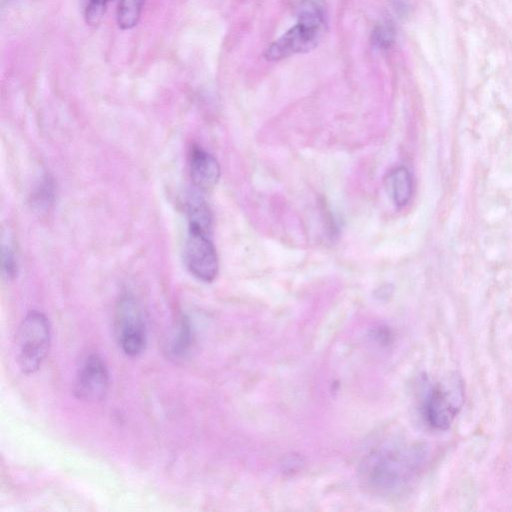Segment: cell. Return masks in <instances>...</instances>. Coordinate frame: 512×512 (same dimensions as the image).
<instances>
[{"instance_id":"cell-13","label":"cell","mask_w":512,"mask_h":512,"mask_svg":"<svg viewBox=\"0 0 512 512\" xmlns=\"http://www.w3.org/2000/svg\"><path fill=\"white\" fill-rule=\"evenodd\" d=\"M112 1L113 0H85L84 18L87 24L93 26L99 24Z\"/></svg>"},{"instance_id":"cell-5","label":"cell","mask_w":512,"mask_h":512,"mask_svg":"<svg viewBox=\"0 0 512 512\" xmlns=\"http://www.w3.org/2000/svg\"><path fill=\"white\" fill-rule=\"evenodd\" d=\"M115 331L126 355L137 356L145 348L146 330L139 305L133 296L122 295L115 310Z\"/></svg>"},{"instance_id":"cell-2","label":"cell","mask_w":512,"mask_h":512,"mask_svg":"<svg viewBox=\"0 0 512 512\" xmlns=\"http://www.w3.org/2000/svg\"><path fill=\"white\" fill-rule=\"evenodd\" d=\"M324 16L321 8L306 1L300 8L298 21L265 51V58L278 61L315 48L324 32Z\"/></svg>"},{"instance_id":"cell-14","label":"cell","mask_w":512,"mask_h":512,"mask_svg":"<svg viewBox=\"0 0 512 512\" xmlns=\"http://www.w3.org/2000/svg\"><path fill=\"white\" fill-rule=\"evenodd\" d=\"M393 38V29L388 25H380L373 32L372 41L379 48H387L392 43Z\"/></svg>"},{"instance_id":"cell-4","label":"cell","mask_w":512,"mask_h":512,"mask_svg":"<svg viewBox=\"0 0 512 512\" xmlns=\"http://www.w3.org/2000/svg\"><path fill=\"white\" fill-rule=\"evenodd\" d=\"M463 393L462 382L457 376L434 385L424 401V415L429 425L447 429L462 407Z\"/></svg>"},{"instance_id":"cell-3","label":"cell","mask_w":512,"mask_h":512,"mask_svg":"<svg viewBox=\"0 0 512 512\" xmlns=\"http://www.w3.org/2000/svg\"><path fill=\"white\" fill-rule=\"evenodd\" d=\"M49 346L48 319L39 311H30L15 336V357L20 370L25 374L36 372L47 356Z\"/></svg>"},{"instance_id":"cell-16","label":"cell","mask_w":512,"mask_h":512,"mask_svg":"<svg viewBox=\"0 0 512 512\" xmlns=\"http://www.w3.org/2000/svg\"><path fill=\"white\" fill-rule=\"evenodd\" d=\"M53 197V187L48 179H44V181L40 184V187L37 191V202L46 205L50 203V200Z\"/></svg>"},{"instance_id":"cell-6","label":"cell","mask_w":512,"mask_h":512,"mask_svg":"<svg viewBox=\"0 0 512 512\" xmlns=\"http://www.w3.org/2000/svg\"><path fill=\"white\" fill-rule=\"evenodd\" d=\"M184 261L190 273L203 282H212L219 270L215 246L209 233L188 229Z\"/></svg>"},{"instance_id":"cell-1","label":"cell","mask_w":512,"mask_h":512,"mask_svg":"<svg viewBox=\"0 0 512 512\" xmlns=\"http://www.w3.org/2000/svg\"><path fill=\"white\" fill-rule=\"evenodd\" d=\"M427 459L428 452L422 444L385 448L368 464L369 481L385 491L401 489L419 473Z\"/></svg>"},{"instance_id":"cell-9","label":"cell","mask_w":512,"mask_h":512,"mask_svg":"<svg viewBox=\"0 0 512 512\" xmlns=\"http://www.w3.org/2000/svg\"><path fill=\"white\" fill-rule=\"evenodd\" d=\"M387 187L394 204L399 208L406 206L413 193V181L409 170L404 166L392 169L387 177Z\"/></svg>"},{"instance_id":"cell-8","label":"cell","mask_w":512,"mask_h":512,"mask_svg":"<svg viewBox=\"0 0 512 512\" xmlns=\"http://www.w3.org/2000/svg\"><path fill=\"white\" fill-rule=\"evenodd\" d=\"M189 171L193 186L198 191L215 187L220 178L218 161L201 147H193L189 155Z\"/></svg>"},{"instance_id":"cell-12","label":"cell","mask_w":512,"mask_h":512,"mask_svg":"<svg viewBox=\"0 0 512 512\" xmlns=\"http://www.w3.org/2000/svg\"><path fill=\"white\" fill-rule=\"evenodd\" d=\"M191 326L188 318L182 317L178 325V330L171 342L170 353L176 357L183 356L191 342Z\"/></svg>"},{"instance_id":"cell-10","label":"cell","mask_w":512,"mask_h":512,"mask_svg":"<svg viewBox=\"0 0 512 512\" xmlns=\"http://www.w3.org/2000/svg\"><path fill=\"white\" fill-rule=\"evenodd\" d=\"M188 229L202 231L210 234L212 215L208 204L198 192H192L188 196L186 204Z\"/></svg>"},{"instance_id":"cell-7","label":"cell","mask_w":512,"mask_h":512,"mask_svg":"<svg viewBox=\"0 0 512 512\" xmlns=\"http://www.w3.org/2000/svg\"><path fill=\"white\" fill-rule=\"evenodd\" d=\"M109 374L98 354L87 357L80 368L75 384V395L84 400H101L108 389Z\"/></svg>"},{"instance_id":"cell-11","label":"cell","mask_w":512,"mask_h":512,"mask_svg":"<svg viewBox=\"0 0 512 512\" xmlns=\"http://www.w3.org/2000/svg\"><path fill=\"white\" fill-rule=\"evenodd\" d=\"M145 0H120L117 8V23L123 30L135 27L141 17Z\"/></svg>"},{"instance_id":"cell-15","label":"cell","mask_w":512,"mask_h":512,"mask_svg":"<svg viewBox=\"0 0 512 512\" xmlns=\"http://www.w3.org/2000/svg\"><path fill=\"white\" fill-rule=\"evenodd\" d=\"M2 267L7 277H13L16 273V261L12 247L10 245L2 246Z\"/></svg>"}]
</instances>
